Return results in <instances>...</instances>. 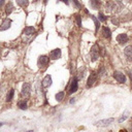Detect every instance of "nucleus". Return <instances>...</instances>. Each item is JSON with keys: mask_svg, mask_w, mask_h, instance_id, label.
Segmentation results:
<instances>
[{"mask_svg": "<svg viewBox=\"0 0 132 132\" xmlns=\"http://www.w3.org/2000/svg\"><path fill=\"white\" fill-rule=\"evenodd\" d=\"M123 4L118 1H110L106 4L105 11L106 12H119L120 10L123 9Z\"/></svg>", "mask_w": 132, "mask_h": 132, "instance_id": "1", "label": "nucleus"}, {"mask_svg": "<svg viewBox=\"0 0 132 132\" xmlns=\"http://www.w3.org/2000/svg\"><path fill=\"white\" fill-rule=\"evenodd\" d=\"M48 61H50V58L47 57V56H44V55H42V56H40L39 58H38V61H37V64H38V66L41 68H44V67H46V65L48 64Z\"/></svg>", "mask_w": 132, "mask_h": 132, "instance_id": "2", "label": "nucleus"}, {"mask_svg": "<svg viewBox=\"0 0 132 132\" xmlns=\"http://www.w3.org/2000/svg\"><path fill=\"white\" fill-rule=\"evenodd\" d=\"M99 58V47L97 44H94L92 50H91V60L95 62Z\"/></svg>", "mask_w": 132, "mask_h": 132, "instance_id": "3", "label": "nucleus"}, {"mask_svg": "<svg viewBox=\"0 0 132 132\" xmlns=\"http://www.w3.org/2000/svg\"><path fill=\"white\" fill-rule=\"evenodd\" d=\"M113 77H114L116 80H117L118 82H120V84H124V82L126 81V76H125V74H124L123 72H121V71H114Z\"/></svg>", "mask_w": 132, "mask_h": 132, "instance_id": "4", "label": "nucleus"}, {"mask_svg": "<svg viewBox=\"0 0 132 132\" xmlns=\"http://www.w3.org/2000/svg\"><path fill=\"white\" fill-rule=\"evenodd\" d=\"M114 121L113 118H109V119H104V120H100L98 122H96V125L97 126H100V127H106L108 125H110L112 122Z\"/></svg>", "mask_w": 132, "mask_h": 132, "instance_id": "5", "label": "nucleus"}, {"mask_svg": "<svg viewBox=\"0 0 132 132\" xmlns=\"http://www.w3.org/2000/svg\"><path fill=\"white\" fill-rule=\"evenodd\" d=\"M77 80H78V79H77L76 77L72 79L71 85H70V87H69V91H68L69 94H73L74 92L77 91V88H78V82H77Z\"/></svg>", "mask_w": 132, "mask_h": 132, "instance_id": "6", "label": "nucleus"}, {"mask_svg": "<svg viewBox=\"0 0 132 132\" xmlns=\"http://www.w3.org/2000/svg\"><path fill=\"white\" fill-rule=\"evenodd\" d=\"M30 91H31V85L29 82H25L22 87V95L27 97V96H29Z\"/></svg>", "mask_w": 132, "mask_h": 132, "instance_id": "7", "label": "nucleus"}, {"mask_svg": "<svg viewBox=\"0 0 132 132\" xmlns=\"http://www.w3.org/2000/svg\"><path fill=\"white\" fill-rule=\"evenodd\" d=\"M117 41L120 43V44H124L128 41V35L126 33H122V34H119L117 36Z\"/></svg>", "mask_w": 132, "mask_h": 132, "instance_id": "8", "label": "nucleus"}, {"mask_svg": "<svg viewBox=\"0 0 132 132\" xmlns=\"http://www.w3.org/2000/svg\"><path fill=\"white\" fill-rule=\"evenodd\" d=\"M60 57H61V50L60 48H55L50 53V58L53 60L59 59Z\"/></svg>", "mask_w": 132, "mask_h": 132, "instance_id": "9", "label": "nucleus"}, {"mask_svg": "<svg viewBox=\"0 0 132 132\" xmlns=\"http://www.w3.org/2000/svg\"><path fill=\"white\" fill-rule=\"evenodd\" d=\"M124 54L128 61H132V45H128L124 50Z\"/></svg>", "mask_w": 132, "mask_h": 132, "instance_id": "10", "label": "nucleus"}, {"mask_svg": "<svg viewBox=\"0 0 132 132\" xmlns=\"http://www.w3.org/2000/svg\"><path fill=\"white\" fill-rule=\"evenodd\" d=\"M10 25H11V21H10L9 19L4 20L3 23H2L1 26H0V31H5V30L9 29V28H10Z\"/></svg>", "mask_w": 132, "mask_h": 132, "instance_id": "11", "label": "nucleus"}, {"mask_svg": "<svg viewBox=\"0 0 132 132\" xmlns=\"http://www.w3.org/2000/svg\"><path fill=\"white\" fill-rule=\"evenodd\" d=\"M41 85H42L43 88H47V87H50V86L52 85V77H51L50 74H47V75L42 79Z\"/></svg>", "mask_w": 132, "mask_h": 132, "instance_id": "12", "label": "nucleus"}, {"mask_svg": "<svg viewBox=\"0 0 132 132\" xmlns=\"http://www.w3.org/2000/svg\"><path fill=\"white\" fill-rule=\"evenodd\" d=\"M96 79H97V74H96V73H92V74L89 76L88 80H87V86H88V87L93 86V85L95 84Z\"/></svg>", "mask_w": 132, "mask_h": 132, "instance_id": "13", "label": "nucleus"}, {"mask_svg": "<svg viewBox=\"0 0 132 132\" xmlns=\"http://www.w3.org/2000/svg\"><path fill=\"white\" fill-rule=\"evenodd\" d=\"M102 34H103V36L105 37V38H110V36H111V31H110V29L108 28V27H102Z\"/></svg>", "mask_w": 132, "mask_h": 132, "instance_id": "14", "label": "nucleus"}, {"mask_svg": "<svg viewBox=\"0 0 132 132\" xmlns=\"http://www.w3.org/2000/svg\"><path fill=\"white\" fill-rule=\"evenodd\" d=\"M90 5L93 9H98V7L100 5V1L99 0H90Z\"/></svg>", "mask_w": 132, "mask_h": 132, "instance_id": "15", "label": "nucleus"}, {"mask_svg": "<svg viewBox=\"0 0 132 132\" xmlns=\"http://www.w3.org/2000/svg\"><path fill=\"white\" fill-rule=\"evenodd\" d=\"M25 34H27V35H31V34H33L34 32H35V29L33 28V27H26L25 29H24V31H23Z\"/></svg>", "mask_w": 132, "mask_h": 132, "instance_id": "16", "label": "nucleus"}, {"mask_svg": "<svg viewBox=\"0 0 132 132\" xmlns=\"http://www.w3.org/2000/svg\"><path fill=\"white\" fill-rule=\"evenodd\" d=\"M12 9H13V5H12V3H11V2H8V3L6 4V8H5V12H6V14H10V12L12 11Z\"/></svg>", "mask_w": 132, "mask_h": 132, "instance_id": "17", "label": "nucleus"}, {"mask_svg": "<svg viewBox=\"0 0 132 132\" xmlns=\"http://www.w3.org/2000/svg\"><path fill=\"white\" fill-rule=\"evenodd\" d=\"M18 106H19L21 109H27V102H26L25 100L19 101V102H18Z\"/></svg>", "mask_w": 132, "mask_h": 132, "instance_id": "18", "label": "nucleus"}, {"mask_svg": "<svg viewBox=\"0 0 132 132\" xmlns=\"http://www.w3.org/2000/svg\"><path fill=\"white\" fill-rule=\"evenodd\" d=\"M16 3H18L20 6L25 7V6H27V5H28L29 0H16Z\"/></svg>", "mask_w": 132, "mask_h": 132, "instance_id": "19", "label": "nucleus"}, {"mask_svg": "<svg viewBox=\"0 0 132 132\" xmlns=\"http://www.w3.org/2000/svg\"><path fill=\"white\" fill-rule=\"evenodd\" d=\"M64 92H59V93H57L56 94V100L57 101H62V99L64 98Z\"/></svg>", "mask_w": 132, "mask_h": 132, "instance_id": "20", "label": "nucleus"}, {"mask_svg": "<svg viewBox=\"0 0 132 132\" xmlns=\"http://www.w3.org/2000/svg\"><path fill=\"white\" fill-rule=\"evenodd\" d=\"M91 19L94 21V24H95V27H96V32H97L98 29H99V20H97L96 16H94V15H91Z\"/></svg>", "mask_w": 132, "mask_h": 132, "instance_id": "21", "label": "nucleus"}, {"mask_svg": "<svg viewBox=\"0 0 132 132\" xmlns=\"http://www.w3.org/2000/svg\"><path fill=\"white\" fill-rule=\"evenodd\" d=\"M13 94H14V90L13 89H11L10 91H9V93L7 94V101H11L12 100V98H13Z\"/></svg>", "mask_w": 132, "mask_h": 132, "instance_id": "22", "label": "nucleus"}, {"mask_svg": "<svg viewBox=\"0 0 132 132\" xmlns=\"http://www.w3.org/2000/svg\"><path fill=\"white\" fill-rule=\"evenodd\" d=\"M98 20L100 21V22H105L106 20H107V18L103 14V13H101V12H99V15H98Z\"/></svg>", "mask_w": 132, "mask_h": 132, "instance_id": "23", "label": "nucleus"}, {"mask_svg": "<svg viewBox=\"0 0 132 132\" xmlns=\"http://www.w3.org/2000/svg\"><path fill=\"white\" fill-rule=\"evenodd\" d=\"M111 23H112L113 25H116V26H118V25L120 24V20H119L118 18H116V16H113V18H111Z\"/></svg>", "mask_w": 132, "mask_h": 132, "instance_id": "24", "label": "nucleus"}, {"mask_svg": "<svg viewBox=\"0 0 132 132\" xmlns=\"http://www.w3.org/2000/svg\"><path fill=\"white\" fill-rule=\"evenodd\" d=\"M75 20H76V23H77V26L78 27H80L81 26V18H80V15H75Z\"/></svg>", "mask_w": 132, "mask_h": 132, "instance_id": "25", "label": "nucleus"}, {"mask_svg": "<svg viewBox=\"0 0 132 132\" xmlns=\"http://www.w3.org/2000/svg\"><path fill=\"white\" fill-rule=\"evenodd\" d=\"M127 114H128V112H126V113H124V114H123V116H122V117H121V118L119 119V122H120V123H122V122H124V121H125V120H126V119L128 118V116H127Z\"/></svg>", "mask_w": 132, "mask_h": 132, "instance_id": "26", "label": "nucleus"}, {"mask_svg": "<svg viewBox=\"0 0 132 132\" xmlns=\"http://www.w3.org/2000/svg\"><path fill=\"white\" fill-rule=\"evenodd\" d=\"M72 2H73V5L75 8H80V3L77 0H72Z\"/></svg>", "mask_w": 132, "mask_h": 132, "instance_id": "27", "label": "nucleus"}, {"mask_svg": "<svg viewBox=\"0 0 132 132\" xmlns=\"http://www.w3.org/2000/svg\"><path fill=\"white\" fill-rule=\"evenodd\" d=\"M60 1H62V2H64V3L66 4V5H68V4H69V1H68V0H60Z\"/></svg>", "mask_w": 132, "mask_h": 132, "instance_id": "28", "label": "nucleus"}, {"mask_svg": "<svg viewBox=\"0 0 132 132\" xmlns=\"http://www.w3.org/2000/svg\"><path fill=\"white\" fill-rule=\"evenodd\" d=\"M129 77H130V80H131V84H132V72H129Z\"/></svg>", "mask_w": 132, "mask_h": 132, "instance_id": "29", "label": "nucleus"}, {"mask_svg": "<svg viewBox=\"0 0 132 132\" xmlns=\"http://www.w3.org/2000/svg\"><path fill=\"white\" fill-rule=\"evenodd\" d=\"M3 3H4V0H0V6H2Z\"/></svg>", "mask_w": 132, "mask_h": 132, "instance_id": "30", "label": "nucleus"}, {"mask_svg": "<svg viewBox=\"0 0 132 132\" xmlns=\"http://www.w3.org/2000/svg\"><path fill=\"white\" fill-rule=\"evenodd\" d=\"M75 100H74V98H71V100H70V103H73Z\"/></svg>", "mask_w": 132, "mask_h": 132, "instance_id": "31", "label": "nucleus"}, {"mask_svg": "<svg viewBox=\"0 0 132 132\" xmlns=\"http://www.w3.org/2000/svg\"><path fill=\"white\" fill-rule=\"evenodd\" d=\"M120 132H127V131H126V130H121Z\"/></svg>", "mask_w": 132, "mask_h": 132, "instance_id": "32", "label": "nucleus"}, {"mask_svg": "<svg viewBox=\"0 0 132 132\" xmlns=\"http://www.w3.org/2000/svg\"><path fill=\"white\" fill-rule=\"evenodd\" d=\"M130 131H131V132H132V125H131V126H130Z\"/></svg>", "mask_w": 132, "mask_h": 132, "instance_id": "33", "label": "nucleus"}, {"mask_svg": "<svg viewBox=\"0 0 132 132\" xmlns=\"http://www.w3.org/2000/svg\"><path fill=\"white\" fill-rule=\"evenodd\" d=\"M114 1H118V2H121L122 0H114Z\"/></svg>", "mask_w": 132, "mask_h": 132, "instance_id": "34", "label": "nucleus"}, {"mask_svg": "<svg viewBox=\"0 0 132 132\" xmlns=\"http://www.w3.org/2000/svg\"><path fill=\"white\" fill-rule=\"evenodd\" d=\"M2 125H3V123H0V127H1V126H2Z\"/></svg>", "mask_w": 132, "mask_h": 132, "instance_id": "35", "label": "nucleus"}, {"mask_svg": "<svg viewBox=\"0 0 132 132\" xmlns=\"http://www.w3.org/2000/svg\"><path fill=\"white\" fill-rule=\"evenodd\" d=\"M43 1H44V3H46V2H47V0H43Z\"/></svg>", "mask_w": 132, "mask_h": 132, "instance_id": "36", "label": "nucleus"}, {"mask_svg": "<svg viewBox=\"0 0 132 132\" xmlns=\"http://www.w3.org/2000/svg\"><path fill=\"white\" fill-rule=\"evenodd\" d=\"M27 132H33V131H32V130H30V131H27Z\"/></svg>", "mask_w": 132, "mask_h": 132, "instance_id": "37", "label": "nucleus"}]
</instances>
